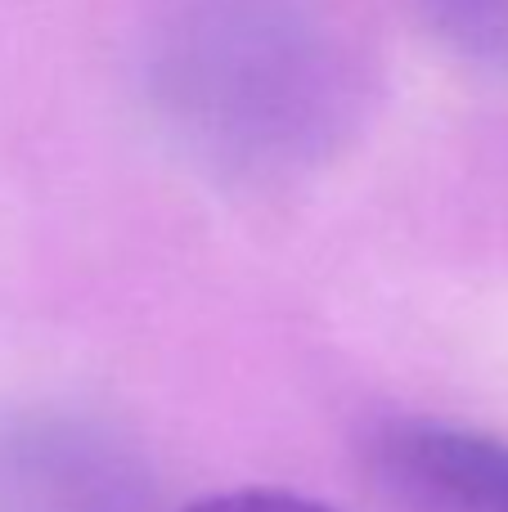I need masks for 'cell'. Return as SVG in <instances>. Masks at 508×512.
<instances>
[{"label": "cell", "instance_id": "cell-1", "mask_svg": "<svg viewBox=\"0 0 508 512\" xmlns=\"http://www.w3.org/2000/svg\"><path fill=\"white\" fill-rule=\"evenodd\" d=\"M167 140L225 180H288L351 140L365 59L315 0H185L144 59Z\"/></svg>", "mask_w": 508, "mask_h": 512}, {"label": "cell", "instance_id": "cell-5", "mask_svg": "<svg viewBox=\"0 0 508 512\" xmlns=\"http://www.w3.org/2000/svg\"><path fill=\"white\" fill-rule=\"evenodd\" d=\"M185 512H333L293 490H225V495H207Z\"/></svg>", "mask_w": 508, "mask_h": 512}, {"label": "cell", "instance_id": "cell-4", "mask_svg": "<svg viewBox=\"0 0 508 512\" xmlns=\"http://www.w3.org/2000/svg\"><path fill=\"white\" fill-rule=\"evenodd\" d=\"M419 5L459 54L508 72V0H419Z\"/></svg>", "mask_w": 508, "mask_h": 512}, {"label": "cell", "instance_id": "cell-3", "mask_svg": "<svg viewBox=\"0 0 508 512\" xmlns=\"http://www.w3.org/2000/svg\"><path fill=\"white\" fill-rule=\"evenodd\" d=\"M369 468L410 512H508V445L432 418L369 436Z\"/></svg>", "mask_w": 508, "mask_h": 512}, {"label": "cell", "instance_id": "cell-2", "mask_svg": "<svg viewBox=\"0 0 508 512\" xmlns=\"http://www.w3.org/2000/svg\"><path fill=\"white\" fill-rule=\"evenodd\" d=\"M135 459L95 423L23 414L0 423V512H131Z\"/></svg>", "mask_w": 508, "mask_h": 512}]
</instances>
